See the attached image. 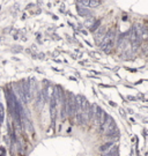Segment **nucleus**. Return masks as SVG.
Segmentation results:
<instances>
[{
	"instance_id": "nucleus-5",
	"label": "nucleus",
	"mask_w": 148,
	"mask_h": 156,
	"mask_svg": "<svg viewBox=\"0 0 148 156\" xmlns=\"http://www.w3.org/2000/svg\"><path fill=\"white\" fill-rule=\"evenodd\" d=\"M76 11H78V13H79L81 16H87V15L90 14V12L88 11V8H85V7H82V6H78Z\"/></svg>"
},
{
	"instance_id": "nucleus-10",
	"label": "nucleus",
	"mask_w": 148,
	"mask_h": 156,
	"mask_svg": "<svg viewBox=\"0 0 148 156\" xmlns=\"http://www.w3.org/2000/svg\"><path fill=\"white\" fill-rule=\"evenodd\" d=\"M98 24H100V22H96V23H94V24H93V27L90 28V30H91V31H94L96 28H98Z\"/></svg>"
},
{
	"instance_id": "nucleus-7",
	"label": "nucleus",
	"mask_w": 148,
	"mask_h": 156,
	"mask_svg": "<svg viewBox=\"0 0 148 156\" xmlns=\"http://www.w3.org/2000/svg\"><path fill=\"white\" fill-rule=\"evenodd\" d=\"M80 6H83V7H89L90 6V0H78Z\"/></svg>"
},
{
	"instance_id": "nucleus-2",
	"label": "nucleus",
	"mask_w": 148,
	"mask_h": 156,
	"mask_svg": "<svg viewBox=\"0 0 148 156\" xmlns=\"http://www.w3.org/2000/svg\"><path fill=\"white\" fill-rule=\"evenodd\" d=\"M106 31H105V27H101L100 29L97 30L96 33V36H95V42H96V44H101L102 43V40L104 38V36H105Z\"/></svg>"
},
{
	"instance_id": "nucleus-1",
	"label": "nucleus",
	"mask_w": 148,
	"mask_h": 156,
	"mask_svg": "<svg viewBox=\"0 0 148 156\" xmlns=\"http://www.w3.org/2000/svg\"><path fill=\"white\" fill-rule=\"evenodd\" d=\"M104 134L106 137H114V135H119L118 133V127L116 125V123H114L112 125H110L109 127H106L105 131H104Z\"/></svg>"
},
{
	"instance_id": "nucleus-8",
	"label": "nucleus",
	"mask_w": 148,
	"mask_h": 156,
	"mask_svg": "<svg viewBox=\"0 0 148 156\" xmlns=\"http://www.w3.org/2000/svg\"><path fill=\"white\" fill-rule=\"evenodd\" d=\"M101 5L100 0H90V6L89 7H97V6Z\"/></svg>"
},
{
	"instance_id": "nucleus-4",
	"label": "nucleus",
	"mask_w": 148,
	"mask_h": 156,
	"mask_svg": "<svg viewBox=\"0 0 148 156\" xmlns=\"http://www.w3.org/2000/svg\"><path fill=\"white\" fill-rule=\"evenodd\" d=\"M102 156H118V146H114V148L109 149Z\"/></svg>"
},
{
	"instance_id": "nucleus-3",
	"label": "nucleus",
	"mask_w": 148,
	"mask_h": 156,
	"mask_svg": "<svg viewBox=\"0 0 148 156\" xmlns=\"http://www.w3.org/2000/svg\"><path fill=\"white\" fill-rule=\"evenodd\" d=\"M114 146H115V141H108L106 143H103L102 146L100 147V152L105 153V152H108V150L111 148V147H114Z\"/></svg>"
},
{
	"instance_id": "nucleus-9",
	"label": "nucleus",
	"mask_w": 148,
	"mask_h": 156,
	"mask_svg": "<svg viewBox=\"0 0 148 156\" xmlns=\"http://www.w3.org/2000/svg\"><path fill=\"white\" fill-rule=\"evenodd\" d=\"M5 155H6V149L0 146V156H5Z\"/></svg>"
},
{
	"instance_id": "nucleus-6",
	"label": "nucleus",
	"mask_w": 148,
	"mask_h": 156,
	"mask_svg": "<svg viewBox=\"0 0 148 156\" xmlns=\"http://www.w3.org/2000/svg\"><path fill=\"white\" fill-rule=\"evenodd\" d=\"M5 121V108L1 103H0V126L4 124Z\"/></svg>"
}]
</instances>
